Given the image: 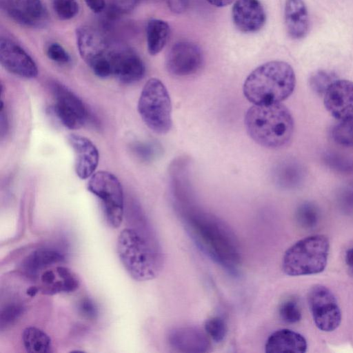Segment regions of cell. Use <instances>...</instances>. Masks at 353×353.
<instances>
[{
	"mask_svg": "<svg viewBox=\"0 0 353 353\" xmlns=\"http://www.w3.org/2000/svg\"><path fill=\"white\" fill-rule=\"evenodd\" d=\"M46 53L50 59L57 63L65 64L70 61L69 54L62 46L57 43H50L47 48Z\"/></svg>",
	"mask_w": 353,
	"mask_h": 353,
	"instance_id": "cell-33",
	"label": "cell"
},
{
	"mask_svg": "<svg viewBox=\"0 0 353 353\" xmlns=\"http://www.w3.org/2000/svg\"><path fill=\"white\" fill-rule=\"evenodd\" d=\"M3 7L13 21L25 26L39 27L47 21V12L41 0H4Z\"/></svg>",
	"mask_w": 353,
	"mask_h": 353,
	"instance_id": "cell-16",
	"label": "cell"
},
{
	"mask_svg": "<svg viewBox=\"0 0 353 353\" xmlns=\"http://www.w3.org/2000/svg\"><path fill=\"white\" fill-rule=\"evenodd\" d=\"M67 140L75 155L74 169L81 179L90 177L94 172L99 159L95 145L88 138L76 134H70Z\"/></svg>",
	"mask_w": 353,
	"mask_h": 353,
	"instance_id": "cell-17",
	"label": "cell"
},
{
	"mask_svg": "<svg viewBox=\"0 0 353 353\" xmlns=\"http://www.w3.org/2000/svg\"><path fill=\"white\" fill-rule=\"evenodd\" d=\"M324 105L339 121L353 120V82L336 79L324 94Z\"/></svg>",
	"mask_w": 353,
	"mask_h": 353,
	"instance_id": "cell-12",
	"label": "cell"
},
{
	"mask_svg": "<svg viewBox=\"0 0 353 353\" xmlns=\"http://www.w3.org/2000/svg\"><path fill=\"white\" fill-rule=\"evenodd\" d=\"M192 210L186 212L185 219L196 241L218 263L228 269H235L240 256L232 234L214 216Z\"/></svg>",
	"mask_w": 353,
	"mask_h": 353,
	"instance_id": "cell-3",
	"label": "cell"
},
{
	"mask_svg": "<svg viewBox=\"0 0 353 353\" xmlns=\"http://www.w3.org/2000/svg\"><path fill=\"white\" fill-rule=\"evenodd\" d=\"M284 22L288 35L293 39H301L308 33L309 14L303 0H285Z\"/></svg>",
	"mask_w": 353,
	"mask_h": 353,
	"instance_id": "cell-18",
	"label": "cell"
},
{
	"mask_svg": "<svg viewBox=\"0 0 353 353\" xmlns=\"http://www.w3.org/2000/svg\"><path fill=\"white\" fill-rule=\"evenodd\" d=\"M337 78L333 72L321 70L311 74L309 79V85L315 92L324 94L330 85Z\"/></svg>",
	"mask_w": 353,
	"mask_h": 353,
	"instance_id": "cell-27",
	"label": "cell"
},
{
	"mask_svg": "<svg viewBox=\"0 0 353 353\" xmlns=\"http://www.w3.org/2000/svg\"><path fill=\"white\" fill-rule=\"evenodd\" d=\"M170 29L169 24L161 19H151L146 26L148 51L151 55L159 54L165 46Z\"/></svg>",
	"mask_w": 353,
	"mask_h": 353,
	"instance_id": "cell-22",
	"label": "cell"
},
{
	"mask_svg": "<svg viewBox=\"0 0 353 353\" xmlns=\"http://www.w3.org/2000/svg\"><path fill=\"white\" fill-rule=\"evenodd\" d=\"M88 7L94 13L101 12L105 8V0H84Z\"/></svg>",
	"mask_w": 353,
	"mask_h": 353,
	"instance_id": "cell-35",
	"label": "cell"
},
{
	"mask_svg": "<svg viewBox=\"0 0 353 353\" xmlns=\"http://www.w3.org/2000/svg\"><path fill=\"white\" fill-rule=\"evenodd\" d=\"M112 75L123 83H134L145 74V65L132 49L114 46L111 58Z\"/></svg>",
	"mask_w": 353,
	"mask_h": 353,
	"instance_id": "cell-14",
	"label": "cell"
},
{
	"mask_svg": "<svg viewBox=\"0 0 353 353\" xmlns=\"http://www.w3.org/2000/svg\"><path fill=\"white\" fill-rule=\"evenodd\" d=\"M117 253L128 273L136 281L153 279L161 271L163 258L159 249L135 229L125 228L121 232Z\"/></svg>",
	"mask_w": 353,
	"mask_h": 353,
	"instance_id": "cell-4",
	"label": "cell"
},
{
	"mask_svg": "<svg viewBox=\"0 0 353 353\" xmlns=\"http://www.w3.org/2000/svg\"><path fill=\"white\" fill-rule=\"evenodd\" d=\"M50 87L54 99L53 109L62 124L71 130L81 128L88 116L81 100L59 83L52 82Z\"/></svg>",
	"mask_w": 353,
	"mask_h": 353,
	"instance_id": "cell-10",
	"label": "cell"
},
{
	"mask_svg": "<svg viewBox=\"0 0 353 353\" xmlns=\"http://www.w3.org/2000/svg\"><path fill=\"white\" fill-rule=\"evenodd\" d=\"M296 216L298 223L303 228H313L319 220L318 209L311 203H303L297 208Z\"/></svg>",
	"mask_w": 353,
	"mask_h": 353,
	"instance_id": "cell-25",
	"label": "cell"
},
{
	"mask_svg": "<svg viewBox=\"0 0 353 353\" xmlns=\"http://www.w3.org/2000/svg\"><path fill=\"white\" fill-rule=\"evenodd\" d=\"M345 260L346 265L353 272V248L347 250Z\"/></svg>",
	"mask_w": 353,
	"mask_h": 353,
	"instance_id": "cell-38",
	"label": "cell"
},
{
	"mask_svg": "<svg viewBox=\"0 0 353 353\" xmlns=\"http://www.w3.org/2000/svg\"><path fill=\"white\" fill-rule=\"evenodd\" d=\"M207 1L212 6H214L218 7V8H222V7L227 6L235 1V0H207Z\"/></svg>",
	"mask_w": 353,
	"mask_h": 353,
	"instance_id": "cell-37",
	"label": "cell"
},
{
	"mask_svg": "<svg viewBox=\"0 0 353 353\" xmlns=\"http://www.w3.org/2000/svg\"><path fill=\"white\" fill-rule=\"evenodd\" d=\"M0 62L8 72L26 79L37 76L38 68L32 57L14 41L1 37Z\"/></svg>",
	"mask_w": 353,
	"mask_h": 353,
	"instance_id": "cell-13",
	"label": "cell"
},
{
	"mask_svg": "<svg viewBox=\"0 0 353 353\" xmlns=\"http://www.w3.org/2000/svg\"><path fill=\"white\" fill-rule=\"evenodd\" d=\"M151 145H140L136 146L137 152L139 153L143 158L150 159L153 157L155 150Z\"/></svg>",
	"mask_w": 353,
	"mask_h": 353,
	"instance_id": "cell-36",
	"label": "cell"
},
{
	"mask_svg": "<svg viewBox=\"0 0 353 353\" xmlns=\"http://www.w3.org/2000/svg\"><path fill=\"white\" fill-rule=\"evenodd\" d=\"M88 190L101 199L108 223L118 228L123 215V194L119 179L109 172L99 171L90 176Z\"/></svg>",
	"mask_w": 353,
	"mask_h": 353,
	"instance_id": "cell-8",
	"label": "cell"
},
{
	"mask_svg": "<svg viewBox=\"0 0 353 353\" xmlns=\"http://www.w3.org/2000/svg\"><path fill=\"white\" fill-rule=\"evenodd\" d=\"M64 259L62 254L52 250H41L31 254L25 260L23 266L27 272L35 274L46 267Z\"/></svg>",
	"mask_w": 353,
	"mask_h": 353,
	"instance_id": "cell-24",
	"label": "cell"
},
{
	"mask_svg": "<svg viewBox=\"0 0 353 353\" xmlns=\"http://www.w3.org/2000/svg\"><path fill=\"white\" fill-rule=\"evenodd\" d=\"M232 18L239 30L253 33L263 27L266 14L259 0H235L232 8Z\"/></svg>",
	"mask_w": 353,
	"mask_h": 353,
	"instance_id": "cell-15",
	"label": "cell"
},
{
	"mask_svg": "<svg viewBox=\"0 0 353 353\" xmlns=\"http://www.w3.org/2000/svg\"><path fill=\"white\" fill-rule=\"evenodd\" d=\"M79 308L81 314L88 319H94L97 316V306L90 299H82L79 303Z\"/></svg>",
	"mask_w": 353,
	"mask_h": 353,
	"instance_id": "cell-34",
	"label": "cell"
},
{
	"mask_svg": "<svg viewBox=\"0 0 353 353\" xmlns=\"http://www.w3.org/2000/svg\"><path fill=\"white\" fill-rule=\"evenodd\" d=\"M138 112L145 124L154 132L168 133L172 128V103L168 91L161 80L150 79L138 101Z\"/></svg>",
	"mask_w": 353,
	"mask_h": 353,
	"instance_id": "cell-6",
	"label": "cell"
},
{
	"mask_svg": "<svg viewBox=\"0 0 353 353\" xmlns=\"http://www.w3.org/2000/svg\"><path fill=\"white\" fill-rule=\"evenodd\" d=\"M331 136L339 145L353 146V120L340 121L335 125L332 129Z\"/></svg>",
	"mask_w": 353,
	"mask_h": 353,
	"instance_id": "cell-26",
	"label": "cell"
},
{
	"mask_svg": "<svg viewBox=\"0 0 353 353\" xmlns=\"http://www.w3.org/2000/svg\"><path fill=\"white\" fill-rule=\"evenodd\" d=\"M56 271L63 281V292H71L78 288L79 281L72 271L62 266L57 267Z\"/></svg>",
	"mask_w": 353,
	"mask_h": 353,
	"instance_id": "cell-31",
	"label": "cell"
},
{
	"mask_svg": "<svg viewBox=\"0 0 353 353\" xmlns=\"http://www.w3.org/2000/svg\"><path fill=\"white\" fill-rule=\"evenodd\" d=\"M204 329L208 336L216 343L223 341L228 332L225 321L217 316L208 319L205 322Z\"/></svg>",
	"mask_w": 353,
	"mask_h": 353,
	"instance_id": "cell-29",
	"label": "cell"
},
{
	"mask_svg": "<svg viewBox=\"0 0 353 353\" xmlns=\"http://www.w3.org/2000/svg\"><path fill=\"white\" fill-rule=\"evenodd\" d=\"M296 76L292 66L283 61H271L255 68L246 78L243 91L253 105L281 103L293 92Z\"/></svg>",
	"mask_w": 353,
	"mask_h": 353,
	"instance_id": "cell-2",
	"label": "cell"
},
{
	"mask_svg": "<svg viewBox=\"0 0 353 353\" xmlns=\"http://www.w3.org/2000/svg\"><path fill=\"white\" fill-rule=\"evenodd\" d=\"M329 251L330 241L325 235L307 236L285 251L282 259V270L292 276L319 274L327 265Z\"/></svg>",
	"mask_w": 353,
	"mask_h": 353,
	"instance_id": "cell-5",
	"label": "cell"
},
{
	"mask_svg": "<svg viewBox=\"0 0 353 353\" xmlns=\"http://www.w3.org/2000/svg\"><path fill=\"white\" fill-rule=\"evenodd\" d=\"M137 0H119L118 6H119L121 4V6H122V8H125V3H127L128 6H130V7H131L137 2ZM121 6H119L120 8H121Z\"/></svg>",
	"mask_w": 353,
	"mask_h": 353,
	"instance_id": "cell-39",
	"label": "cell"
},
{
	"mask_svg": "<svg viewBox=\"0 0 353 353\" xmlns=\"http://www.w3.org/2000/svg\"><path fill=\"white\" fill-rule=\"evenodd\" d=\"M208 335L194 327L174 330L170 334V344L179 351L185 352H206L209 347Z\"/></svg>",
	"mask_w": 353,
	"mask_h": 353,
	"instance_id": "cell-20",
	"label": "cell"
},
{
	"mask_svg": "<svg viewBox=\"0 0 353 353\" xmlns=\"http://www.w3.org/2000/svg\"><path fill=\"white\" fill-rule=\"evenodd\" d=\"M308 305L316 326L321 331L332 332L341 321V312L333 293L325 286L315 285L307 295Z\"/></svg>",
	"mask_w": 353,
	"mask_h": 353,
	"instance_id": "cell-9",
	"label": "cell"
},
{
	"mask_svg": "<svg viewBox=\"0 0 353 353\" xmlns=\"http://www.w3.org/2000/svg\"><path fill=\"white\" fill-rule=\"evenodd\" d=\"M302 166L293 159H285L278 163L273 169V180L283 188H294L303 179Z\"/></svg>",
	"mask_w": 353,
	"mask_h": 353,
	"instance_id": "cell-21",
	"label": "cell"
},
{
	"mask_svg": "<svg viewBox=\"0 0 353 353\" xmlns=\"http://www.w3.org/2000/svg\"><path fill=\"white\" fill-rule=\"evenodd\" d=\"M52 8L61 20L72 19L79 10V3L76 0H53Z\"/></svg>",
	"mask_w": 353,
	"mask_h": 353,
	"instance_id": "cell-30",
	"label": "cell"
},
{
	"mask_svg": "<svg viewBox=\"0 0 353 353\" xmlns=\"http://www.w3.org/2000/svg\"><path fill=\"white\" fill-rule=\"evenodd\" d=\"M245 126L253 141L268 149L284 148L294 132L292 114L281 103L253 105L246 112Z\"/></svg>",
	"mask_w": 353,
	"mask_h": 353,
	"instance_id": "cell-1",
	"label": "cell"
},
{
	"mask_svg": "<svg viewBox=\"0 0 353 353\" xmlns=\"http://www.w3.org/2000/svg\"><path fill=\"white\" fill-rule=\"evenodd\" d=\"M22 341L26 350L28 352L47 353L50 352V338L46 333L37 327H26L22 334Z\"/></svg>",
	"mask_w": 353,
	"mask_h": 353,
	"instance_id": "cell-23",
	"label": "cell"
},
{
	"mask_svg": "<svg viewBox=\"0 0 353 353\" xmlns=\"http://www.w3.org/2000/svg\"><path fill=\"white\" fill-rule=\"evenodd\" d=\"M23 307L19 304H10L6 306L1 312V327L6 326L13 323L23 313Z\"/></svg>",
	"mask_w": 353,
	"mask_h": 353,
	"instance_id": "cell-32",
	"label": "cell"
},
{
	"mask_svg": "<svg viewBox=\"0 0 353 353\" xmlns=\"http://www.w3.org/2000/svg\"><path fill=\"white\" fill-rule=\"evenodd\" d=\"M307 343L301 334L289 330L281 329L273 332L265 343L266 353L305 352Z\"/></svg>",
	"mask_w": 353,
	"mask_h": 353,
	"instance_id": "cell-19",
	"label": "cell"
},
{
	"mask_svg": "<svg viewBox=\"0 0 353 353\" xmlns=\"http://www.w3.org/2000/svg\"><path fill=\"white\" fill-rule=\"evenodd\" d=\"M77 43L82 59L99 77L112 75L110 58L114 45L95 28L82 26L76 31Z\"/></svg>",
	"mask_w": 353,
	"mask_h": 353,
	"instance_id": "cell-7",
	"label": "cell"
},
{
	"mask_svg": "<svg viewBox=\"0 0 353 353\" xmlns=\"http://www.w3.org/2000/svg\"><path fill=\"white\" fill-rule=\"evenodd\" d=\"M37 292H38V288L34 286H32V287L29 288L27 290V294H28L30 296L32 297L37 293Z\"/></svg>",
	"mask_w": 353,
	"mask_h": 353,
	"instance_id": "cell-40",
	"label": "cell"
},
{
	"mask_svg": "<svg viewBox=\"0 0 353 353\" xmlns=\"http://www.w3.org/2000/svg\"><path fill=\"white\" fill-rule=\"evenodd\" d=\"M203 62L201 48L190 41H178L172 45L165 57V66L175 77H188L196 73Z\"/></svg>",
	"mask_w": 353,
	"mask_h": 353,
	"instance_id": "cell-11",
	"label": "cell"
},
{
	"mask_svg": "<svg viewBox=\"0 0 353 353\" xmlns=\"http://www.w3.org/2000/svg\"><path fill=\"white\" fill-rule=\"evenodd\" d=\"M281 319L287 323H296L301 319V310L295 299H288L279 307Z\"/></svg>",
	"mask_w": 353,
	"mask_h": 353,
	"instance_id": "cell-28",
	"label": "cell"
}]
</instances>
